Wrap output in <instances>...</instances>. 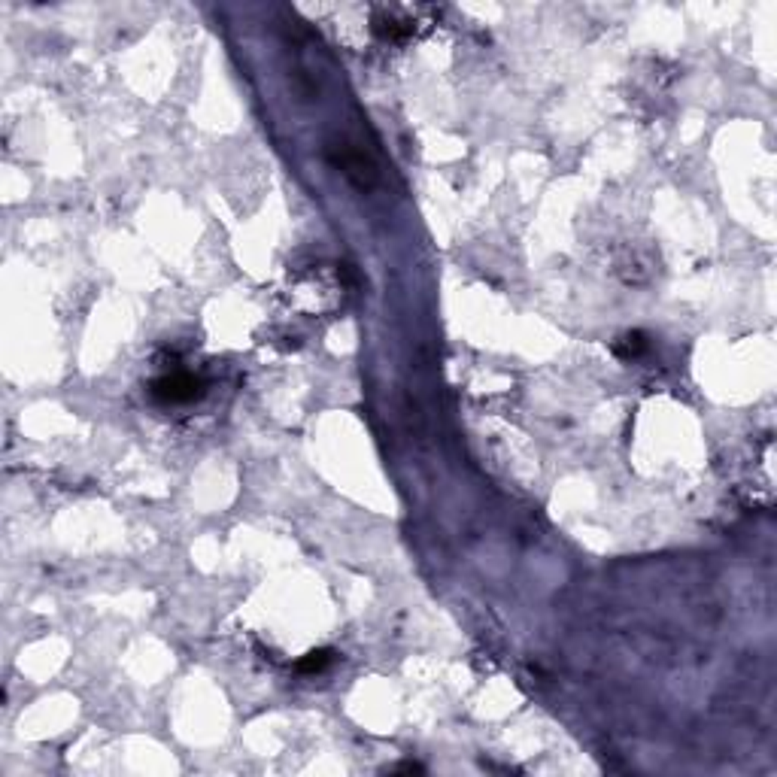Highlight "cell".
<instances>
[{
	"label": "cell",
	"mask_w": 777,
	"mask_h": 777,
	"mask_svg": "<svg viewBox=\"0 0 777 777\" xmlns=\"http://www.w3.org/2000/svg\"><path fill=\"white\" fill-rule=\"evenodd\" d=\"M395 771H407V774H419V771H422V765H416V763H404V765H398V768H395Z\"/></svg>",
	"instance_id": "cell-5"
},
{
	"label": "cell",
	"mask_w": 777,
	"mask_h": 777,
	"mask_svg": "<svg viewBox=\"0 0 777 777\" xmlns=\"http://www.w3.org/2000/svg\"><path fill=\"white\" fill-rule=\"evenodd\" d=\"M201 392H204L201 380H195L192 374H167L152 383V395L164 404H188L201 398Z\"/></svg>",
	"instance_id": "cell-1"
},
{
	"label": "cell",
	"mask_w": 777,
	"mask_h": 777,
	"mask_svg": "<svg viewBox=\"0 0 777 777\" xmlns=\"http://www.w3.org/2000/svg\"><path fill=\"white\" fill-rule=\"evenodd\" d=\"M644 349H647L644 334L635 331V334H626V337H622V344L616 346V355H622V359H635V355L644 353Z\"/></svg>",
	"instance_id": "cell-4"
},
{
	"label": "cell",
	"mask_w": 777,
	"mask_h": 777,
	"mask_svg": "<svg viewBox=\"0 0 777 777\" xmlns=\"http://www.w3.org/2000/svg\"><path fill=\"white\" fill-rule=\"evenodd\" d=\"M337 164L344 167L346 177H353L359 186H371V164L364 161L362 155H355V152H344V155L337 158Z\"/></svg>",
	"instance_id": "cell-2"
},
{
	"label": "cell",
	"mask_w": 777,
	"mask_h": 777,
	"mask_svg": "<svg viewBox=\"0 0 777 777\" xmlns=\"http://www.w3.org/2000/svg\"><path fill=\"white\" fill-rule=\"evenodd\" d=\"M331 650H313V653H307V656H304L301 662H298V671H304V674H313V671H322L325 665H331Z\"/></svg>",
	"instance_id": "cell-3"
}]
</instances>
